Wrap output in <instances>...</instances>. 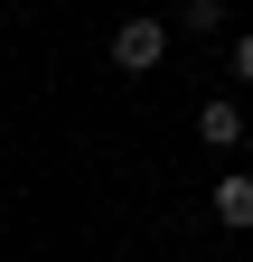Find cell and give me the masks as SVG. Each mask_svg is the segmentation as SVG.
<instances>
[{
	"label": "cell",
	"instance_id": "1",
	"mask_svg": "<svg viewBox=\"0 0 253 262\" xmlns=\"http://www.w3.org/2000/svg\"><path fill=\"white\" fill-rule=\"evenodd\" d=\"M169 38H178L169 19H122L113 28V66H122V75H150V66L169 56Z\"/></svg>",
	"mask_w": 253,
	"mask_h": 262
},
{
	"label": "cell",
	"instance_id": "2",
	"mask_svg": "<svg viewBox=\"0 0 253 262\" xmlns=\"http://www.w3.org/2000/svg\"><path fill=\"white\" fill-rule=\"evenodd\" d=\"M197 141L206 150H235L244 141V103H235V94H206V103H197Z\"/></svg>",
	"mask_w": 253,
	"mask_h": 262
},
{
	"label": "cell",
	"instance_id": "3",
	"mask_svg": "<svg viewBox=\"0 0 253 262\" xmlns=\"http://www.w3.org/2000/svg\"><path fill=\"white\" fill-rule=\"evenodd\" d=\"M206 206H216V225L253 234V178H244V169H225V178H216V187H206Z\"/></svg>",
	"mask_w": 253,
	"mask_h": 262
},
{
	"label": "cell",
	"instance_id": "4",
	"mask_svg": "<svg viewBox=\"0 0 253 262\" xmlns=\"http://www.w3.org/2000/svg\"><path fill=\"white\" fill-rule=\"evenodd\" d=\"M178 28H225V0H178Z\"/></svg>",
	"mask_w": 253,
	"mask_h": 262
},
{
	"label": "cell",
	"instance_id": "5",
	"mask_svg": "<svg viewBox=\"0 0 253 262\" xmlns=\"http://www.w3.org/2000/svg\"><path fill=\"white\" fill-rule=\"evenodd\" d=\"M235 84H253V38H235Z\"/></svg>",
	"mask_w": 253,
	"mask_h": 262
}]
</instances>
